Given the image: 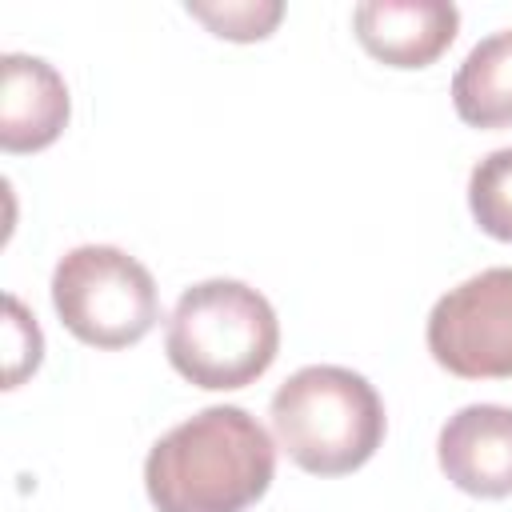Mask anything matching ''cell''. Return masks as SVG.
<instances>
[{
  "mask_svg": "<svg viewBox=\"0 0 512 512\" xmlns=\"http://www.w3.org/2000/svg\"><path fill=\"white\" fill-rule=\"evenodd\" d=\"M276 476V444L256 416L212 404L160 436L144 460L156 512H244Z\"/></svg>",
  "mask_w": 512,
  "mask_h": 512,
  "instance_id": "cell-1",
  "label": "cell"
},
{
  "mask_svg": "<svg viewBox=\"0 0 512 512\" xmlns=\"http://www.w3.org/2000/svg\"><path fill=\"white\" fill-rule=\"evenodd\" d=\"M280 348L272 304L244 280H200L180 292L164 352L172 368L208 392H232L260 380Z\"/></svg>",
  "mask_w": 512,
  "mask_h": 512,
  "instance_id": "cell-2",
  "label": "cell"
},
{
  "mask_svg": "<svg viewBox=\"0 0 512 512\" xmlns=\"http://www.w3.org/2000/svg\"><path fill=\"white\" fill-rule=\"evenodd\" d=\"M276 444L312 476H344L372 460L384 440V404L376 388L340 364L292 372L272 404Z\"/></svg>",
  "mask_w": 512,
  "mask_h": 512,
  "instance_id": "cell-3",
  "label": "cell"
},
{
  "mask_svg": "<svg viewBox=\"0 0 512 512\" xmlns=\"http://www.w3.org/2000/svg\"><path fill=\"white\" fill-rule=\"evenodd\" d=\"M52 308L60 324L92 348H128L160 320L152 272L112 244H80L52 272Z\"/></svg>",
  "mask_w": 512,
  "mask_h": 512,
  "instance_id": "cell-4",
  "label": "cell"
},
{
  "mask_svg": "<svg viewBox=\"0 0 512 512\" xmlns=\"http://www.w3.org/2000/svg\"><path fill=\"white\" fill-rule=\"evenodd\" d=\"M428 352L460 380H512V268H484L428 312Z\"/></svg>",
  "mask_w": 512,
  "mask_h": 512,
  "instance_id": "cell-5",
  "label": "cell"
},
{
  "mask_svg": "<svg viewBox=\"0 0 512 512\" xmlns=\"http://www.w3.org/2000/svg\"><path fill=\"white\" fill-rule=\"evenodd\" d=\"M436 456L444 476L480 500L512 496V408L468 404L440 428Z\"/></svg>",
  "mask_w": 512,
  "mask_h": 512,
  "instance_id": "cell-6",
  "label": "cell"
},
{
  "mask_svg": "<svg viewBox=\"0 0 512 512\" xmlns=\"http://www.w3.org/2000/svg\"><path fill=\"white\" fill-rule=\"evenodd\" d=\"M356 40L388 68H428L460 28L448 0H364L352 12Z\"/></svg>",
  "mask_w": 512,
  "mask_h": 512,
  "instance_id": "cell-7",
  "label": "cell"
},
{
  "mask_svg": "<svg viewBox=\"0 0 512 512\" xmlns=\"http://www.w3.org/2000/svg\"><path fill=\"white\" fill-rule=\"evenodd\" d=\"M68 124V84L64 76L24 52L0 56V148L40 152Z\"/></svg>",
  "mask_w": 512,
  "mask_h": 512,
  "instance_id": "cell-8",
  "label": "cell"
},
{
  "mask_svg": "<svg viewBox=\"0 0 512 512\" xmlns=\"http://www.w3.org/2000/svg\"><path fill=\"white\" fill-rule=\"evenodd\" d=\"M452 108L472 128L512 124V28L484 36L452 76Z\"/></svg>",
  "mask_w": 512,
  "mask_h": 512,
  "instance_id": "cell-9",
  "label": "cell"
},
{
  "mask_svg": "<svg viewBox=\"0 0 512 512\" xmlns=\"http://www.w3.org/2000/svg\"><path fill=\"white\" fill-rule=\"evenodd\" d=\"M468 208L480 232L512 244V148H496L472 168Z\"/></svg>",
  "mask_w": 512,
  "mask_h": 512,
  "instance_id": "cell-10",
  "label": "cell"
},
{
  "mask_svg": "<svg viewBox=\"0 0 512 512\" xmlns=\"http://www.w3.org/2000/svg\"><path fill=\"white\" fill-rule=\"evenodd\" d=\"M188 12L196 20H204L216 36L248 44V40H264L280 24L284 4L280 0H224V4H196L192 0Z\"/></svg>",
  "mask_w": 512,
  "mask_h": 512,
  "instance_id": "cell-11",
  "label": "cell"
},
{
  "mask_svg": "<svg viewBox=\"0 0 512 512\" xmlns=\"http://www.w3.org/2000/svg\"><path fill=\"white\" fill-rule=\"evenodd\" d=\"M4 308H8V320H4V388H16L28 372L40 368L44 336L36 328V316H28V308L16 296H8Z\"/></svg>",
  "mask_w": 512,
  "mask_h": 512,
  "instance_id": "cell-12",
  "label": "cell"
}]
</instances>
